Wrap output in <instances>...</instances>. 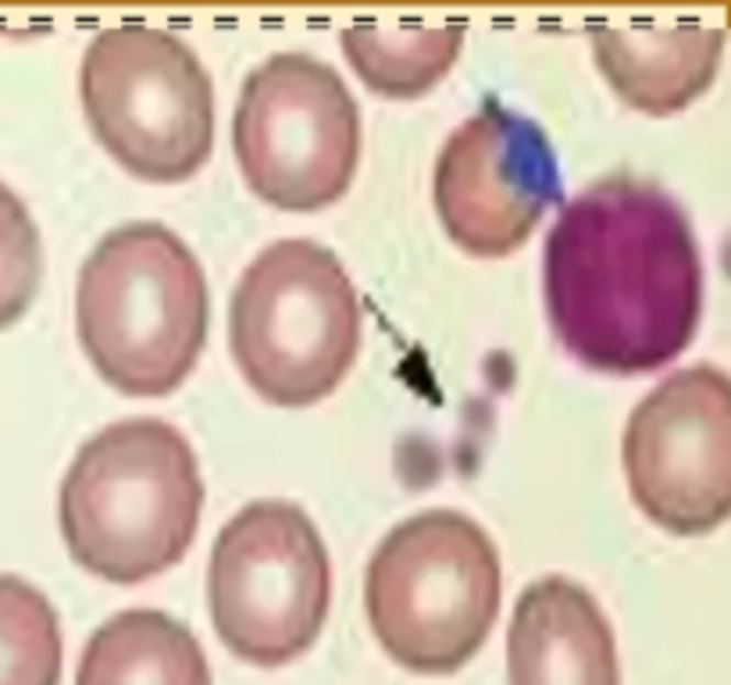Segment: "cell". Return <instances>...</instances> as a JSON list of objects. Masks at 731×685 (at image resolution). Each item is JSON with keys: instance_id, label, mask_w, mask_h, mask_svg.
<instances>
[{"instance_id": "cell-1", "label": "cell", "mask_w": 731, "mask_h": 685, "mask_svg": "<svg viewBox=\"0 0 731 685\" xmlns=\"http://www.w3.org/2000/svg\"><path fill=\"white\" fill-rule=\"evenodd\" d=\"M543 286L561 346L610 375L664 368L704 314V257L689 218L635 175H610L564 203L546 236Z\"/></svg>"}, {"instance_id": "cell-2", "label": "cell", "mask_w": 731, "mask_h": 685, "mask_svg": "<svg viewBox=\"0 0 731 685\" xmlns=\"http://www.w3.org/2000/svg\"><path fill=\"white\" fill-rule=\"evenodd\" d=\"M203 483L186 435L160 418H125L86 443L62 483L71 561L133 586L168 572L197 535Z\"/></svg>"}, {"instance_id": "cell-3", "label": "cell", "mask_w": 731, "mask_h": 685, "mask_svg": "<svg viewBox=\"0 0 731 685\" xmlns=\"http://www.w3.org/2000/svg\"><path fill=\"white\" fill-rule=\"evenodd\" d=\"M79 343L104 383L129 397L179 389L208 340V279L160 222L111 229L76 286Z\"/></svg>"}, {"instance_id": "cell-4", "label": "cell", "mask_w": 731, "mask_h": 685, "mask_svg": "<svg viewBox=\"0 0 731 685\" xmlns=\"http://www.w3.org/2000/svg\"><path fill=\"white\" fill-rule=\"evenodd\" d=\"M503 572L489 532L461 511L400 521L368 564L364 604L383 650L407 672L450 675L489 639Z\"/></svg>"}, {"instance_id": "cell-5", "label": "cell", "mask_w": 731, "mask_h": 685, "mask_svg": "<svg viewBox=\"0 0 731 685\" xmlns=\"http://www.w3.org/2000/svg\"><path fill=\"white\" fill-rule=\"evenodd\" d=\"M229 343L268 404L325 400L361 354V297L343 261L314 240L265 246L232 289Z\"/></svg>"}, {"instance_id": "cell-6", "label": "cell", "mask_w": 731, "mask_h": 685, "mask_svg": "<svg viewBox=\"0 0 731 685\" xmlns=\"http://www.w3.org/2000/svg\"><path fill=\"white\" fill-rule=\"evenodd\" d=\"M82 111L104 151L146 183H182L214 147V86L168 29L97 33L79 71Z\"/></svg>"}, {"instance_id": "cell-7", "label": "cell", "mask_w": 731, "mask_h": 685, "mask_svg": "<svg viewBox=\"0 0 731 685\" xmlns=\"http://www.w3.org/2000/svg\"><path fill=\"white\" fill-rule=\"evenodd\" d=\"M332 604V561L314 521L289 500L246 504L214 539L208 607L229 653L283 667L311 650Z\"/></svg>"}, {"instance_id": "cell-8", "label": "cell", "mask_w": 731, "mask_h": 685, "mask_svg": "<svg viewBox=\"0 0 731 685\" xmlns=\"http://www.w3.org/2000/svg\"><path fill=\"white\" fill-rule=\"evenodd\" d=\"M232 147L246 186L272 208H329L361 162L357 100L318 57L272 54L240 90Z\"/></svg>"}, {"instance_id": "cell-9", "label": "cell", "mask_w": 731, "mask_h": 685, "mask_svg": "<svg viewBox=\"0 0 731 685\" xmlns=\"http://www.w3.org/2000/svg\"><path fill=\"white\" fill-rule=\"evenodd\" d=\"M621 454L650 521L675 535L718 529L731 507V389L718 364L656 383L628 418Z\"/></svg>"}, {"instance_id": "cell-10", "label": "cell", "mask_w": 731, "mask_h": 685, "mask_svg": "<svg viewBox=\"0 0 731 685\" xmlns=\"http://www.w3.org/2000/svg\"><path fill=\"white\" fill-rule=\"evenodd\" d=\"M557 200L561 175L546 133L492 97L439 151V222L475 257L514 254Z\"/></svg>"}, {"instance_id": "cell-11", "label": "cell", "mask_w": 731, "mask_h": 685, "mask_svg": "<svg viewBox=\"0 0 731 685\" xmlns=\"http://www.w3.org/2000/svg\"><path fill=\"white\" fill-rule=\"evenodd\" d=\"M510 685H621L607 615L578 582L546 575L518 596L507 632Z\"/></svg>"}, {"instance_id": "cell-12", "label": "cell", "mask_w": 731, "mask_h": 685, "mask_svg": "<svg viewBox=\"0 0 731 685\" xmlns=\"http://www.w3.org/2000/svg\"><path fill=\"white\" fill-rule=\"evenodd\" d=\"M592 51L624 104L646 114H675L689 108L718 76L724 29L685 22L656 25H596Z\"/></svg>"}, {"instance_id": "cell-13", "label": "cell", "mask_w": 731, "mask_h": 685, "mask_svg": "<svg viewBox=\"0 0 731 685\" xmlns=\"http://www.w3.org/2000/svg\"><path fill=\"white\" fill-rule=\"evenodd\" d=\"M76 685H214L203 647L151 607L122 610L90 636Z\"/></svg>"}, {"instance_id": "cell-14", "label": "cell", "mask_w": 731, "mask_h": 685, "mask_svg": "<svg viewBox=\"0 0 731 685\" xmlns=\"http://www.w3.org/2000/svg\"><path fill=\"white\" fill-rule=\"evenodd\" d=\"M464 22H357L343 29V54L372 93L389 100H414L429 93L457 62Z\"/></svg>"}, {"instance_id": "cell-15", "label": "cell", "mask_w": 731, "mask_h": 685, "mask_svg": "<svg viewBox=\"0 0 731 685\" xmlns=\"http://www.w3.org/2000/svg\"><path fill=\"white\" fill-rule=\"evenodd\" d=\"M62 682V625L36 586L0 575V685Z\"/></svg>"}, {"instance_id": "cell-16", "label": "cell", "mask_w": 731, "mask_h": 685, "mask_svg": "<svg viewBox=\"0 0 731 685\" xmlns=\"http://www.w3.org/2000/svg\"><path fill=\"white\" fill-rule=\"evenodd\" d=\"M43 279V243L33 214L0 183V329L29 311Z\"/></svg>"}]
</instances>
